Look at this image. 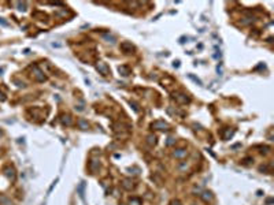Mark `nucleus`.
Listing matches in <instances>:
<instances>
[{"label":"nucleus","mask_w":274,"mask_h":205,"mask_svg":"<svg viewBox=\"0 0 274 205\" xmlns=\"http://www.w3.org/2000/svg\"><path fill=\"white\" fill-rule=\"evenodd\" d=\"M99 166V161H96V160H92L90 161V170L92 171H95L96 170V167Z\"/></svg>","instance_id":"obj_16"},{"label":"nucleus","mask_w":274,"mask_h":205,"mask_svg":"<svg viewBox=\"0 0 274 205\" xmlns=\"http://www.w3.org/2000/svg\"><path fill=\"white\" fill-rule=\"evenodd\" d=\"M0 135H1V131H0Z\"/></svg>","instance_id":"obj_21"},{"label":"nucleus","mask_w":274,"mask_h":205,"mask_svg":"<svg viewBox=\"0 0 274 205\" xmlns=\"http://www.w3.org/2000/svg\"><path fill=\"white\" fill-rule=\"evenodd\" d=\"M84 187H85V182H81L78 186V193H80L81 197H84Z\"/></svg>","instance_id":"obj_15"},{"label":"nucleus","mask_w":274,"mask_h":205,"mask_svg":"<svg viewBox=\"0 0 274 205\" xmlns=\"http://www.w3.org/2000/svg\"><path fill=\"white\" fill-rule=\"evenodd\" d=\"M169 123H166L164 120H155L154 123H152V128H155V130H169Z\"/></svg>","instance_id":"obj_2"},{"label":"nucleus","mask_w":274,"mask_h":205,"mask_svg":"<svg viewBox=\"0 0 274 205\" xmlns=\"http://www.w3.org/2000/svg\"><path fill=\"white\" fill-rule=\"evenodd\" d=\"M202 198H203L204 201H211V200H213V194H211V192H204L203 194H202Z\"/></svg>","instance_id":"obj_12"},{"label":"nucleus","mask_w":274,"mask_h":205,"mask_svg":"<svg viewBox=\"0 0 274 205\" xmlns=\"http://www.w3.org/2000/svg\"><path fill=\"white\" fill-rule=\"evenodd\" d=\"M60 122L66 126H71L73 125V120H71V116L70 115H62L60 118Z\"/></svg>","instance_id":"obj_9"},{"label":"nucleus","mask_w":274,"mask_h":205,"mask_svg":"<svg viewBox=\"0 0 274 205\" xmlns=\"http://www.w3.org/2000/svg\"><path fill=\"white\" fill-rule=\"evenodd\" d=\"M118 70H119V73L122 74V75H129L130 74V70H129V67H128V66H119V68H118Z\"/></svg>","instance_id":"obj_10"},{"label":"nucleus","mask_w":274,"mask_h":205,"mask_svg":"<svg viewBox=\"0 0 274 205\" xmlns=\"http://www.w3.org/2000/svg\"><path fill=\"white\" fill-rule=\"evenodd\" d=\"M187 149H175L174 152H173V157H175V159H182V157H185L187 156Z\"/></svg>","instance_id":"obj_7"},{"label":"nucleus","mask_w":274,"mask_h":205,"mask_svg":"<svg viewBox=\"0 0 274 205\" xmlns=\"http://www.w3.org/2000/svg\"><path fill=\"white\" fill-rule=\"evenodd\" d=\"M78 126H80V127L82 128V130H87V128L89 127V125H88V122H85L84 119H80V120H78Z\"/></svg>","instance_id":"obj_14"},{"label":"nucleus","mask_w":274,"mask_h":205,"mask_svg":"<svg viewBox=\"0 0 274 205\" xmlns=\"http://www.w3.org/2000/svg\"><path fill=\"white\" fill-rule=\"evenodd\" d=\"M0 23H1V25H4V26H7V22H4V21H1V19H0Z\"/></svg>","instance_id":"obj_20"},{"label":"nucleus","mask_w":274,"mask_h":205,"mask_svg":"<svg viewBox=\"0 0 274 205\" xmlns=\"http://www.w3.org/2000/svg\"><path fill=\"white\" fill-rule=\"evenodd\" d=\"M4 174H6V176L8 178V179H11V180L15 179V170H14L13 167L7 166L6 168H4Z\"/></svg>","instance_id":"obj_6"},{"label":"nucleus","mask_w":274,"mask_h":205,"mask_svg":"<svg viewBox=\"0 0 274 205\" xmlns=\"http://www.w3.org/2000/svg\"><path fill=\"white\" fill-rule=\"evenodd\" d=\"M122 187L125 190H132L133 187H134V182H133L132 179H129V178H128V179H123L122 180Z\"/></svg>","instance_id":"obj_8"},{"label":"nucleus","mask_w":274,"mask_h":205,"mask_svg":"<svg viewBox=\"0 0 274 205\" xmlns=\"http://www.w3.org/2000/svg\"><path fill=\"white\" fill-rule=\"evenodd\" d=\"M171 205H181V202L178 201V200H175V201H173V202H171Z\"/></svg>","instance_id":"obj_17"},{"label":"nucleus","mask_w":274,"mask_h":205,"mask_svg":"<svg viewBox=\"0 0 274 205\" xmlns=\"http://www.w3.org/2000/svg\"><path fill=\"white\" fill-rule=\"evenodd\" d=\"M147 144L151 145V146H154V145L156 144V137H155L154 134H149L148 137H147Z\"/></svg>","instance_id":"obj_11"},{"label":"nucleus","mask_w":274,"mask_h":205,"mask_svg":"<svg viewBox=\"0 0 274 205\" xmlns=\"http://www.w3.org/2000/svg\"><path fill=\"white\" fill-rule=\"evenodd\" d=\"M96 68H97V71H99L100 74H103V75H108L110 74V68L104 62H99V63L96 64Z\"/></svg>","instance_id":"obj_3"},{"label":"nucleus","mask_w":274,"mask_h":205,"mask_svg":"<svg viewBox=\"0 0 274 205\" xmlns=\"http://www.w3.org/2000/svg\"><path fill=\"white\" fill-rule=\"evenodd\" d=\"M0 100H1V101H4V100H6V97H4L3 93H0Z\"/></svg>","instance_id":"obj_19"},{"label":"nucleus","mask_w":274,"mask_h":205,"mask_svg":"<svg viewBox=\"0 0 274 205\" xmlns=\"http://www.w3.org/2000/svg\"><path fill=\"white\" fill-rule=\"evenodd\" d=\"M129 205H141V200L139 197H132L129 200Z\"/></svg>","instance_id":"obj_13"},{"label":"nucleus","mask_w":274,"mask_h":205,"mask_svg":"<svg viewBox=\"0 0 274 205\" xmlns=\"http://www.w3.org/2000/svg\"><path fill=\"white\" fill-rule=\"evenodd\" d=\"M121 205H123V204H121Z\"/></svg>","instance_id":"obj_22"},{"label":"nucleus","mask_w":274,"mask_h":205,"mask_svg":"<svg viewBox=\"0 0 274 205\" xmlns=\"http://www.w3.org/2000/svg\"><path fill=\"white\" fill-rule=\"evenodd\" d=\"M173 142H174V140H173V138H169V141H167V145H171V144H173Z\"/></svg>","instance_id":"obj_18"},{"label":"nucleus","mask_w":274,"mask_h":205,"mask_svg":"<svg viewBox=\"0 0 274 205\" xmlns=\"http://www.w3.org/2000/svg\"><path fill=\"white\" fill-rule=\"evenodd\" d=\"M33 71H34V77H36V79L39 81V82H43V81H45V75L43 74V71L40 70L37 66H34L33 67Z\"/></svg>","instance_id":"obj_5"},{"label":"nucleus","mask_w":274,"mask_h":205,"mask_svg":"<svg viewBox=\"0 0 274 205\" xmlns=\"http://www.w3.org/2000/svg\"><path fill=\"white\" fill-rule=\"evenodd\" d=\"M121 49H122V52H125V53H130V52L134 51V45H133L132 42L125 41V42L121 44Z\"/></svg>","instance_id":"obj_4"},{"label":"nucleus","mask_w":274,"mask_h":205,"mask_svg":"<svg viewBox=\"0 0 274 205\" xmlns=\"http://www.w3.org/2000/svg\"><path fill=\"white\" fill-rule=\"evenodd\" d=\"M173 99H174L177 102H180V104H188V102H190L189 97H188L187 94H184V93H180V92L173 93Z\"/></svg>","instance_id":"obj_1"}]
</instances>
